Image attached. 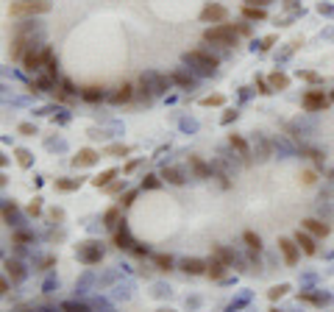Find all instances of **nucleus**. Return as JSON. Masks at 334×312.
<instances>
[{
  "instance_id": "f257e3e1",
  "label": "nucleus",
  "mask_w": 334,
  "mask_h": 312,
  "mask_svg": "<svg viewBox=\"0 0 334 312\" xmlns=\"http://www.w3.org/2000/svg\"><path fill=\"white\" fill-rule=\"evenodd\" d=\"M50 0H14L9 6V14L12 17H39V14H48L50 12Z\"/></svg>"
},
{
  "instance_id": "f03ea898",
  "label": "nucleus",
  "mask_w": 334,
  "mask_h": 312,
  "mask_svg": "<svg viewBox=\"0 0 334 312\" xmlns=\"http://www.w3.org/2000/svg\"><path fill=\"white\" fill-rule=\"evenodd\" d=\"M237 25H231V23H217V25H212V28L203 34V39L206 42H212V45H223V48H231V45H237Z\"/></svg>"
},
{
  "instance_id": "7ed1b4c3",
  "label": "nucleus",
  "mask_w": 334,
  "mask_h": 312,
  "mask_svg": "<svg viewBox=\"0 0 334 312\" xmlns=\"http://www.w3.org/2000/svg\"><path fill=\"white\" fill-rule=\"evenodd\" d=\"M184 61H187V64H192V67H198L203 75L215 72V67L220 64V61H217V56L206 53V50H190V53H184Z\"/></svg>"
},
{
  "instance_id": "20e7f679",
  "label": "nucleus",
  "mask_w": 334,
  "mask_h": 312,
  "mask_svg": "<svg viewBox=\"0 0 334 312\" xmlns=\"http://www.w3.org/2000/svg\"><path fill=\"white\" fill-rule=\"evenodd\" d=\"M75 254H78V259H81L84 265H98L103 259V248H101V243H95V240L78 243Z\"/></svg>"
},
{
  "instance_id": "39448f33",
  "label": "nucleus",
  "mask_w": 334,
  "mask_h": 312,
  "mask_svg": "<svg viewBox=\"0 0 334 312\" xmlns=\"http://www.w3.org/2000/svg\"><path fill=\"white\" fill-rule=\"evenodd\" d=\"M301 103H304L306 112H323V109H326L331 101H328V95H326L323 90H309V92L304 95V101H301Z\"/></svg>"
},
{
  "instance_id": "423d86ee",
  "label": "nucleus",
  "mask_w": 334,
  "mask_h": 312,
  "mask_svg": "<svg viewBox=\"0 0 334 312\" xmlns=\"http://www.w3.org/2000/svg\"><path fill=\"white\" fill-rule=\"evenodd\" d=\"M279 251H281V257H284V262H287V265H295V262L301 259V248H298V243L290 240V237H279Z\"/></svg>"
},
{
  "instance_id": "0eeeda50",
  "label": "nucleus",
  "mask_w": 334,
  "mask_h": 312,
  "mask_svg": "<svg viewBox=\"0 0 334 312\" xmlns=\"http://www.w3.org/2000/svg\"><path fill=\"white\" fill-rule=\"evenodd\" d=\"M201 20H203V23H226V20H228V9L220 6V3H209V6L201 12Z\"/></svg>"
},
{
  "instance_id": "6e6552de",
  "label": "nucleus",
  "mask_w": 334,
  "mask_h": 312,
  "mask_svg": "<svg viewBox=\"0 0 334 312\" xmlns=\"http://www.w3.org/2000/svg\"><path fill=\"white\" fill-rule=\"evenodd\" d=\"M292 240L298 243V248H301V251L306 254V257H315V254H317L315 237H312V234L306 231V228H298V231H295V237H292Z\"/></svg>"
},
{
  "instance_id": "1a4fd4ad",
  "label": "nucleus",
  "mask_w": 334,
  "mask_h": 312,
  "mask_svg": "<svg viewBox=\"0 0 334 312\" xmlns=\"http://www.w3.org/2000/svg\"><path fill=\"white\" fill-rule=\"evenodd\" d=\"M42 64H45V59H42V48H39V50H36V48H28V50H25V56H23V70L39 72Z\"/></svg>"
},
{
  "instance_id": "9d476101",
  "label": "nucleus",
  "mask_w": 334,
  "mask_h": 312,
  "mask_svg": "<svg viewBox=\"0 0 334 312\" xmlns=\"http://www.w3.org/2000/svg\"><path fill=\"white\" fill-rule=\"evenodd\" d=\"M161 181H167V184H176V187H181L187 181V173L181 168H176V165H164V168H161Z\"/></svg>"
},
{
  "instance_id": "9b49d317",
  "label": "nucleus",
  "mask_w": 334,
  "mask_h": 312,
  "mask_svg": "<svg viewBox=\"0 0 334 312\" xmlns=\"http://www.w3.org/2000/svg\"><path fill=\"white\" fill-rule=\"evenodd\" d=\"M98 150H92V148H81L78 150L75 156H72V165H75V168H92V165L98 162Z\"/></svg>"
},
{
  "instance_id": "f8f14e48",
  "label": "nucleus",
  "mask_w": 334,
  "mask_h": 312,
  "mask_svg": "<svg viewBox=\"0 0 334 312\" xmlns=\"http://www.w3.org/2000/svg\"><path fill=\"white\" fill-rule=\"evenodd\" d=\"M301 226H304L312 237H328V231H331V228L323 220H317V217H306V220H301Z\"/></svg>"
},
{
  "instance_id": "ddd939ff",
  "label": "nucleus",
  "mask_w": 334,
  "mask_h": 312,
  "mask_svg": "<svg viewBox=\"0 0 334 312\" xmlns=\"http://www.w3.org/2000/svg\"><path fill=\"white\" fill-rule=\"evenodd\" d=\"M114 246L117 248H134V237H131V231H128V226H125V220H120L117 231H114Z\"/></svg>"
},
{
  "instance_id": "4468645a",
  "label": "nucleus",
  "mask_w": 334,
  "mask_h": 312,
  "mask_svg": "<svg viewBox=\"0 0 334 312\" xmlns=\"http://www.w3.org/2000/svg\"><path fill=\"white\" fill-rule=\"evenodd\" d=\"M181 270L190 273V276H201V273H206V262L198 257H187L184 262H181Z\"/></svg>"
},
{
  "instance_id": "2eb2a0df",
  "label": "nucleus",
  "mask_w": 334,
  "mask_h": 312,
  "mask_svg": "<svg viewBox=\"0 0 334 312\" xmlns=\"http://www.w3.org/2000/svg\"><path fill=\"white\" fill-rule=\"evenodd\" d=\"M3 268H6V276L12 279V284H20L25 279V268H23V262H17V259H9Z\"/></svg>"
},
{
  "instance_id": "dca6fc26",
  "label": "nucleus",
  "mask_w": 334,
  "mask_h": 312,
  "mask_svg": "<svg viewBox=\"0 0 334 312\" xmlns=\"http://www.w3.org/2000/svg\"><path fill=\"white\" fill-rule=\"evenodd\" d=\"M134 98V87L131 84H120L117 90L112 92V98H109V101L114 103V106H120V103H128Z\"/></svg>"
},
{
  "instance_id": "f3484780",
  "label": "nucleus",
  "mask_w": 334,
  "mask_h": 312,
  "mask_svg": "<svg viewBox=\"0 0 334 312\" xmlns=\"http://www.w3.org/2000/svg\"><path fill=\"white\" fill-rule=\"evenodd\" d=\"M226 270H228V265H226V262H220L217 257H212V259L206 262V273H209L212 279H215V282H220V279L226 276Z\"/></svg>"
},
{
  "instance_id": "a211bd4d",
  "label": "nucleus",
  "mask_w": 334,
  "mask_h": 312,
  "mask_svg": "<svg viewBox=\"0 0 334 312\" xmlns=\"http://www.w3.org/2000/svg\"><path fill=\"white\" fill-rule=\"evenodd\" d=\"M242 17L248 20V23H262V20H268V12H265L262 6H248V3H245V6H242Z\"/></svg>"
},
{
  "instance_id": "6ab92c4d",
  "label": "nucleus",
  "mask_w": 334,
  "mask_h": 312,
  "mask_svg": "<svg viewBox=\"0 0 334 312\" xmlns=\"http://www.w3.org/2000/svg\"><path fill=\"white\" fill-rule=\"evenodd\" d=\"M190 168H192V173H195L198 179H209V176H212V168L203 162L201 156H190Z\"/></svg>"
},
{
  "instance_id": "aec40b11",
  "label": "nucleus",
  "mask_w": 334,
  "mask_h": 312,
  "mask_svg": "<svg viewBox=\"0 0 334 312\" xmlns=\"http://www.w3.org/2000/svg\"><path fill=\"white\" fill-rule=\"evenodd\" d=\"M120 220H123V206H112V209H106V215H103V226L106 228H117Z\"/></svg>"
},
{
  "instance_id": "412c9836",
  "label": "nucleus",
  "mask_w": 334,
  "mask_h": 312,
  "mask_svg": "<svg viewBox=\"0 0 334 312\" xmlns=\"http://www.w3.org/2000/svg\"><path fill=\"white\" fill-rule=\"evenodd\" d=\"M170 78H173V84H179L181 90H190V87L195 84V78H192L187 70H173V72H170Z\"/></svg>"
},
{
  "instance_id": "4be33fe9",
  "label": "nucleus",
  "mask_w": 334,
  "mask_h": 312,
  "mask_svg": "<svg viewBox=\"0 0 334 312\" xmlns=\"http://www.w3.org/2000/svg\"><path fill=\"white\" fill-rule=\"evenodd\" d=\"M268 84H270V90H287V87H290V78H287L284 75V72H270V75H268Z\"/></svg>"
},
{
  "instance_id": "5701e85b",
  "label": "nucleus",
  "mask_w": 334,
  "mask_h": 312,
  "mask_svg": "<svg viewBox=\"0 0 334 312\" xmlns=\"http://www.w3.org/2000/svg\"><path fill=\"white\" fill-rule=\"evenodd\" d=\"M81 98L87 103H101L103 101V87H84L81 90Z\"/></svg>"
},
{
  "instance_id": "b1692460",
  "label": "nucleus",
  "mask_w": 334,
  "mask_h": 312,
  "mask_svg": "<svg viewBox=\"0 0 334 312\" xmlns=\"http://www.w3.org/2000/svg\"><path fill=\"white\" fill-rule=\"evenodd\" d=\"M228 142H231V148L237 150V153L242 156V159H248V156H251V148H248V142H245V139L239 137V134H231V137H228Z\"/></svg>"
},
{
  "instance_id": "393cba45",
  "label": "nucleus",
  "mask_w": 334,
  "mask_h": 312,
  "mask_svg": "<svg viewBox=\"0 0 334 312\" xmlns=\"http://www.w3.org/2000/svg\"><path fill=\"white\" fill-rule=\"evenodd\" d=\"M114 176H117V168H109V170H103L101 176H95L92 184H95V187H106V184H112V181H114Z\"/></svg>"
},
{
  "instance_id": "a878e982",
  "label": "nucleus",
  "mask_w": 334,
  "mask_h": 312,
  "mask_svg": "<svg viewBox=\"0 0 334 312\" xmlns=\"http://www.w3.org/2000/svg\"><path fill=\"white\" fill-rule=\"evenodd\" d=\"M78 187H81V179H56V190L61 192H72Z\"/></svg>"
},
{
  "instance_id": "bb28decb",
  "label": "nucleus",
  "mask_w": 334,
  "mask_h": 312,
  "mask_svg": "<svg viewBox=\"0 0 334 312\" xmlns=\"http://www.w3.org/2000/svg\"><path fill=\"white\" fill-rule=\"evenodd\" d=\"M14 156H17V165H20V168H31V165H34V153H31V150H25V148H17V150H14Z\"/></svg>"
},
{
  "instance_id": "cd10ccee",
  "label": "nucleus",
  "mask_w": 334,
  "mask_h": 312,
  "mask_svg": "<svg viewBox=\"0 0 334 312\" xmlns=\"http://www.w3.org/2000/svg\"><path fill=\"white\" fill-rule=\"evenodd\" d=\"M242 240H245V246H248L251 251H259V248H262V240H259L257 231H242Z\"/></svg>"
},
{
  "instance_id": "c85d7f7f",
  "label": "nucleus",
  "mask_w": 334,
  "mask_h": 312,
  "mask_svg": "<svg viewBox=\"0 0 334 312\" xmlns=\"http://www.w3.org/2000/svg\"><path fill=\"white\" fill-rule=\"evenodd\" d=\"M212 257H217L220 262H226V265L234 262V254L228 251V248H223V246H212Z\"/></svg>"
},
{
  "instance_id": "c756f323",
  "label": "nucleus",
  "mask_w": 334,
  "mask_h": 312,
  "mask_svg": "<svg viewBox=\"0 0 334 312\" xmlns=\"http://www.w3.org/2000/svg\"><path fill=\"white\" fill-rule=\"evenodd\" d=\"M153 265L159 270H170L173 268V257H170V254H153Z\"/></svg>"
},
{
  "instance_id": "7c9ffc66",
  "label": "nucleus",
  "mask_w": 334,
  "mask_h": 312,
  "mask_svg": "<svg viewBox=\"0 0 334 312\" xmlns=\"http://www.w3.org/2000/svg\"><path fill=\"white\" fill-rule=\"evenodd\" d=\"M61 312H90V306L81 304V301H64V304H61Z\"/></svg>"
},
{
  "instance_id": "2f4dec72",
  "label": "nucleus",
  "mask_w": 334,
  "mask_h": 312,
  "mask_svg": "<svg viewBox=\"0 0 334 312\" xmlns=\"http://www.w3.org/2000/svg\"><path fill=\"white\" fill-rule=\"evenodd\" d=\"M3 217H6L9 223H20V209L14 204H6L3 206Z\"/></svg>"
},
{
  "instance_id": "473e14b6",
  "label": "nucleus",
  "mask_w": 334,
  "mask_h": 312,
  "mask_svg": "<svg viewBox=\"0 0 334 312\" xmlns=\"http://www.w3.org/2000/svg\"><path fill=\"white\" fill-rule=\"evenodd\" d=\"M159 187H161V176H156V173L145 176V181H142V190H159Z\"/></svg>"
},
{
  "instance_id": "72a5a7b5",
  "label": "nucleus",
  "mask_w": 334,
  "mask_h": 312,
  "mask_svg": "<svg viewBox=\"0 0 334 312\" xmlns=\"http://www.w3.org/2000/svg\"><path fill=\"white\" fill-rule=\"evenodd\" d=\"M14 243H17V246H28V243H34V234L31 231H14Z\"/></svg>"
},
{
  "instance_id": "f704fd0d",
  "label": "nucleus",
  "mask_w": 334,
  "mask_h": 312,
  "mask_svg": "<svg viewBox=\"0 0 334 312\" xmlns=\"http://www.w3.org/2000/svg\"><path fill=\"white\" fill-rule=\"evenodd\" d=\"M59 87H61V92H64V95H78L75 84H72L70 78H61V81H59Z\"/></svg>"
},
{
  "instance_id": "c9c22d12",
  "label": "nucleus",
  "mask_w": 334,
  "mask_h": 312,
  "mask_svg": "<svg viewBox=\"0 0 334 312\" xmlns=\"http://www.w3.org/2000/svg\"><path fill=\"white\" fill-rule=\"evenodd\" d=\"M201 103H203V106H223V103H226V98H223V95H206Z\"/></svg>"
},
{
  "instance_id": "e433bc0d",
  "label": "nucleus",
  "mask_w": 334,
  "mask_h": 312,
  "mask_svg": "<svg viewBox=\"0 0 334 312\" xmlns=\"http://www.w3.org/2000/svg\"><path fill=\"white\" fill-rule=\"evenodd\" d=\"M17 131L23 134V137H34V134H36V126H34V123H20Z\"/></svg>"
},
{
  "instance_id": "4c0bfd02",
  "label": "nucleus",
  "mask_w": 334,
  "mask_h": 312,
  "mask_svg": "<svg viewBox=\"0 0 334 312\" xmlns=\"http://www.w3.org/2000/svg\"><path fill=\"white\" fill-rule=\"evenodd\" d=\"M128 150H131L128 145H109V148H106V153H112V156H125Z\"/></svg>"
},
{
  "instance_id": "58836bf2",
  "label": "nucleus",
  "mask_w": 334,
  "mask_h": 312,
  "mask_svg": "<svg viewBox=\"0 0 334 312\" xmlns=\"http://www.w3.org/2000/svg\"><path fill=\"white\" fill-rule=\"evenodd\" d=\"M103 190H106L109 195H117V192H123V190H125V181H112V184H106Z\"/></svg>"
},
{
  "instance_id": "ea45409f",
  "label": "nucleus",
  "mask_w": 334,
  "mask_h": 312,
  "mask_svg": "<svg viewBox=\"0 0 334 312\" xmlns=\"http://www.w3.org/2000/svg\"><path fill=\"white\" fill-rule=\"evenodd\" d=\"M301 181H304L306 187L317 184V173H315V170H304V173H301Z\"/></svg>"
},
{
  "instance_id": "a19ab883",
  "label": "nucleus",
  "mask_w": 334,
  "mask_h": 312,
  "mask_svg": "<svg viewBox=\"0 0 334 312\" xmlns=\"http://www.w3.org/2000/svg\"><path fill=\"white\" fill-rule=\"evenodd\" d=\"M287 290H290V284H279V287L270 290V301H279L281 295H287Z\"/></svg>"
},
{
  "instance_id": "79ce46f5",
  "label": "nucleus",
  "mask_w": 334,
  "mask_h": 312,
  "mask_svg": "<svg viewBox=\"0 0 334 312\" xmlns=\"http://www.w3.org/2000/svg\"><path fill=\"white\" fill-rule=\"evenodd\" d=\"M39 212H42V198H34V201H31V204H28V215H39Z\"/></svg>"
},
{
  "instance_id": "37998d69",
  "label": "nucleus",
  "mask_w": 334,
  "mask_h": 312,
  "mask_svg": "<svg viewBox=\"0 0 334 312\" xmlns=\"http://www.w3.org/2000/svg\"><path fill=\"white\" fill-rule=\"evenodd\" d=\"M257 90L262 92V95H270V92H273V90H270V84H268V78H257Z\"/></svg>"
},
{
  "instance_id": "c03bdc74",
  "label": "nucleus",
  "mask_w": 334,
  "mask_h": 312,
  "mask_svg": "<svg viewBox=\"0 0 334 312\" xmlns=\"http://www.w3.org/2000/svg\"><path fill=\"white\" fill-rule=\"evenodd\" d=\"M220 120H223V126H228V123H231V120H237V112H234V109H228V112L223 114Z\"/></svg>"
},
{
  "instance_id": "a18cd8bd",
  "label": "nucleus",
  "mask_w": 334,
  "mask_h": 312,
  "mask_svg": "<svg viewBox=\"0 0 334 312\" xmlns=\"http://www.w3.org/2000/svg\"><path fill=\"white\" fill-rule=\"evenodd\" d=\"M9 287H12V284H9V276H3V273H0V295L9 293Z\"/></svg>"
},
{
  "instance_id": "49530a36",
  "label": "nucleus",
  "mask_w": 334,
  "mask_h": 312,
  "mask_svg": "<svg viewBox=\"0 0 334 312\" xmlns=\"http://www.w3.org/2000/svg\"><path fill=\"white\" fill-rule=\"evenodd\" d=\"M134 198H137V192H134V190H131V192H125V198H123V206H131V204H134Z\"/></svg>"
},
{
  "instance_id": "de8ad7c7",
  "label": "nucleus",
  "mask_w": 334,
  "mask_h": 312,
  "mask_svg": "<svg viewBox=\"0 0 334 312\" xmlns=\"http://www.w3.org/2000/svg\"><path fill=\"white\" fill-rule=\"evenodd\" d=\"M134 254H137V257H145V254H148V248L145 246H139V243H134V248H131Z\"/></svg>"
},
{
  "instance_id": "09e8293b",
  "label": "nucleus",
  "mask_w": 334,
  "mask_h": 312,
  "mask_svg": "<svg viewBox=\"0 0 334 312\" xmlns=\"http://www.w3.org/2000/svg\"><path fill=\"white\" fill-rule=\"evenodd\" d=\"M273 42H276V36H268V39H262V50H270V48H273Z\"/></svg>"
},
{
  "instance_id": "8fccbe9b",
  "label": "nucleus",
  "mask_w": 334,
  "mask_h": 312,
  "mask_svg": "<svg viewBox=\"0 0 334 312\" xmlns=\"http://www.w3.org/2000/svg\"><path fill=\"white\" fill-rule=\"evenodd\" d=\"M268 3H273V0H248V6H268Z\"/></svg>"
},
{
  "instance_id": "3c124183",
  "label": "nucleus",
  "mask_w": 334,
  "mask_h": 312,
  "mask_svg": "<svg viewBox=\"0 0 334 312\" xmlns=\"http://www.w3.org/2000/svg\"><path fill=\"white\" fill-rule=\"evenodd\" d=\"M50 217H53V220H64V212H61V209H50Z\"/></svg>"
},
{
  "instance_id": "603ef678",
  "label": "nucleus",
  "mask_w": 334,
  "mask_h": 312,
  "mask_svg": "<svg viewBox=\"0 0 334 312\" xmlns=\"http://www.w3.org/2000/svg\"><path fill=\"white\" fill-rule=\"evenodd\" d=\"M139 168V162H137V159H134V162H128V165H125V173H134V170H137Z\"/></svg>"
},
{
  "instance_id": "864d4df0",
  "label": "nucleus",
  "mask_w": 334,
  "mask_h": 312,
  "mask_svg": "<svg viewBox=\"0 0 334 312\" xmlns=\"http://www.w3.org/2000/svg\"><path fill=\"white\" fill-rule=\"evenodd\" d=\"M237 34L248 36V34H251V25H237Z\"/></svg>"
},
{
  "instance_id": "5fc2aeb1",
  "label": "nucleus",
  "mask_w": 334,
  "mask_h": 312,
  "mask_svg": "<svg viewBox=\"0 0 334 312\" xmlns=\"http://www.w3.org/2000/svg\"><path fill=\"white\" fill-rule=\"evenodd\" d=\"M301 78H306V81H317V72H301Z\"/></svg>"
},
{
  "instance_id": "6e6d98bb",
  "label": "nucleus",
  "mask_w": 334,
  "mask_h": 312,
  "mask_svg": "<svg viewBox=\"0 0 334 312\" xmlns=\"http://www.w3.org/2000/svg\"><path fill=\"white\" fill-rule=\"evenodd\" d=\"M6 165H9V156H6V153H0V168H6Z\"/></svg>"
},
{
  "instance_id": "4d7b16f0",
  "label": "nucleus",
  "mask_w": 334,
  "mask_h": 312,
  "mask_svg": "<svg viewBox=\"0 0 334 312\" xmlns=\"http://www.w3.org/2000/svg\"><path fill=\"white\" fill-rule=\"evenodd\" d=\"M6 184H9V179H6L3 173H0V187H6Z\"/></svg>"
},
{
  "instance_id": "13d9d810",
  "label": "nucleus",
  "mask_w": 334,
  "mask_h": 312,
  "mask_svg": "<svg viewBox=\"0 0 334 312\" xmlns=\"http://www.w3.org/2000/svg\"><path fill=\"white\" fill-rule=\"evenodd\" d=\"M159 312H176V309H159Z\"/></svg>"
},
{
  "instance_id": "bf43d9fd",
  "label": "nucleus",
  "mask_w": 334,
  "mask_h": 312,
  "mask_svg": "<svg viewBox=\"0 0 334 312\" xmlns=\"http://www.w3.org/2000/svg\"><path fill=\"white\" fill-rule=\"evenodd\" d=\"M328 101H334V92H331V95H328Z\"/></svg>"
},
{
  "instance_id": "052dcab7",
  "label": "nucleus",
  "mask_w": 334,
  "mask_h": 312,
  "mask_svg": "<svg viewBox=\"0 0 334 312\" xmlns=\"http://www.w3.org/2000/svg\"><path fill=\"white\" fill-rule=\"evenodd\" d=\"M270 312H279V309H270Z\"/></svg>"
}]
</instances>
